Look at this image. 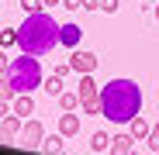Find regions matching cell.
Returning a JSON list of instances; mask_svg holds the SVG:
<instances>
[{
    "label": "cell",
    "mask_w": 159,
    "mask_h": 155,
    "mask_svg": "<svg viewBox=\"0 0 159 155\" xmlns=\"http://www.w3.org/2000/svg\"><path fill=\"white\" fill-rule=\"evenodd\" d=\"M142 110V86L135 80H111L100 86V114L111 124H128Z\"/></svg>",
    "instance_id": "6da1fadb"
},
{
    "label": "cell",
    "mask_w": 159,
    "mask_h": 155,
    "mask_svg": "<svg viewBox=\"0 0 159 155\" xmlns=\"http://www.w3.org/2000/svg\"><path fill=\"white\" fill-rule=\"evenodd\" d=\"M59 45V21L52 17L48 11L28 14L21 21V31H17V48L21 52H31V55H48L52 48Z\"/></svg>",
    "instance_id": "7a4b0ae2"
},
{
    "label": "cell",
    "mask_w": 159,
    "mask_h": 155,
    "mask_svg": "<svg viewBox=\"0 0 159 155\" xmlns=\"http://www.w3.org/2000/svg\"><path fill=\"white\" fill-rule=\"evenodd\" d=\"M7 80L17 93H35L42 86V66H38V55H31V52H21L17 59L7 62Z\"/></svg>",
    "instance_id": "3957f363"
},
{
    "label": "cell",
    "mask_w": 159,
    "mask_h": 155,
    "mask_svg": "<svg viewBox=\"0 0 159 155\" xmlns=\"http://www.w3.org/2000/svg\"><path fill=\"white\" fill-rule=\"evenodd\" d=\"M42 138H45V124L35 121V117H24V127L17 135V145L21 148H42Z\"/></svg>",
    "instance_id": "277c9868"
},
{
    "label": "cell",
    "mask_w": 159,
    "mask_h": 155,
    "mask_svg": "<svg viewBox=\"0 0 159 155\" xmlns=\"http://www.w3.org/2000/svg\"><path fill=\"white\" fill-rule=\"evenodd\" d=\"M97 55L93 52H83V48H73V55H69V66H73V72H93L97 69Z\"/></svg>",
    "instance_id": "5b68a950"
},
{
    "label": "cell",
    "mask_w": 159,
    "mask_h": 155,
    "mask_svg": "<svg viewBox=\"0 0 159 155\" xmlns=\"http://www.w3.org/2000/svg\"><path fill=\"white\" fill-rule=\"evenodd\" d=\"M80 38H83V28H80L76 21L59 24V45H66V48L73 52V48H80Z\"/></svg>",
    "instance_id": "8992f818"
},
{
    "label": "cell",
    "mask_w": 159,
    "mask_h": 155,
    "mask_svg": "<svg viewBox=\"0 0 159 155\" xmlns=\"http://www.w3.org/2000/svg\"><path fill=\"white\" fill-rule=\"evenodd\" d=\"M80 100H90V97H100V83L93 80V72H80V86H76Z\"/></svg>",
    "instance_id": "52a82bcc"
},
{
    "label": "cell",
    "mask_w": 159,
    "mask_h": 155,
    "mask_svg": "<svg viewBox=\"0 0 159 155\" xmlns=\"http://www.w3.org/2000/svg\"><path fill=\"white\" fill-rule=\"evenodd\" d=\"M59 135H62V138H76V135H80V117H76L73 110H62V114H59Z\"/></svg>",
    "instance_id": "ba28073f"
},
{
    "label": "cell",
    "mask_w": 159,
    "mask_h": 155,
    "mask_svg": "<svg viewBox=\"0 0 159 155\" xmlns=\"http://www.w3.org/2000/svg\"><path fill=\"white\" fill-rule=\"evenodd\" d=\"M11 110H14L17 117H31V114H35V100H31V93H14Z\"/></svg>",
    "instance_id": "9c48e42d"
},
{
    "label": "cell",
    "mask_w": 159,
    "mask_h": 155,
    "mask_svg": "<svg viewBox=\"0 0 159 155\" xmlns=\"http://www.w3.org/2000/svg\"><path fill=\"white\" fill-rule=\"evenodd\" d=\"M0 127H4V131H7V135H11L14 141H17V135H21V127H24V117H17L14 110H7L4 117H0Z\"/></svg>",
    "instance_id": "30bf717a"
},
{
    "label": "cell",
    "mask_w": 159,
    "mask_h": 155,
    "mask_svg": "<svg viewBox=\"0 0 159 155\" xmlns=\"http://www.w3.org/2000/svg\"><path fill=\"white\" fill-rule=\"evenodd\" d=\"M149 127H152V124H149L142 114H135V117L128 121V131H131V138H135V141H145V138H149Z\"/></svg>",
    "instance_id": "8fae6325"
},
{
    "label": "cell",
    "mask_w": 159,
    "mask_h": 155,
    "mask_svg": "<svg viewBox=\"0 0 159 155\" xmlns=\"http://www.w3.org/2000/svg\"><path fill=\"white\" fill-rule=\"evenodd\" d=\"M131 145H135L131 131H128V135H111V148H107V152H114V155H128Z\"/></svg>",
    "instance_id": "7c38bea8"
},
{
    "label": "cell",
    "mask_w": 159,
    "mask_h": 155,
    "mask_svg": "<svg viewBox=\"0 0 159 155\" xmlns=\"http://www.w3.org/2000/svg\"><path fill=\"white\" fill-rule=\"evenodd\" d=\"M62 148H66V138H62L59 131H56V135H45V138H42V152H52V155H56V152H62Z\"/></svg>",
    "instance_id": "4fadbf2b"
},
{
    "label": "cell",
    "mask_w": 159,
    "mask_h": 155,
    "mask_svg": "<svg viewBox=\"0 0 159 155\" xmlns=\"http://www.w3.org/2000/svg\"><path fill=\"white\" fill-rule=\"evenodd\" d=\"M111 148V135L107 131H93V138H90V152H107Z\"/></svg>",
    "instance_id": "5bb4252c"
},
{
    "label": "cell",
    "mask_w": 159,
    "mask_h": 155,
    "mask_svg": "<svg viewBox=\"0 0 159 155\" xmlns=\"http://www.w3.org/2000/svg\"><path fill=\"white\" fill-rule=\"evenodd\" d=\"M42 90H45L48 97H59V93H62V76H56V72H52L48 80H42Z\"/></svg>",
    "instance_id": "9a60e30c"
},
{
    "label": "cell",
    "mask_w": 159,
    "mask_h": 155,
    "mask_svg": "<svg viewBox=\"0 0 159 155\" xmlns=\"http://www.w3.org/2000/svg\"><path fill=\"white\" fill-rule=\"evenodd\" d=\"M56 100H59V110H76V107H80V93H66V90H62Z\"/></svg>",
    "instance_id": "2e32d148"
},
{
    "label": "cell",
    "mask_w": 159,
    "mask_h": 155,
    "mask_svg": "<svg viewBox=\"0 0 159 155\" xmlns=\"http://www.w3.org/2000/svg\"><path fill=\"white\" fill-rule=\"evenodd\" d=\"M11 45H17V28H4L0 31V48H11Z\"/></svg>",
    "instance_id": "e0dca14e"
},
{
    "label": "cell",
    "mask_w": 159,
    "mask_h": 155,
    "mask_svg": "<svg viewBox=\"0 0 159 155\" xmlns=\"http://www.w3.org/2000/svg\"><path fill=\"white\" fill-rule=\"evenodd\" d=\"M14 86H11V80H7V72H0V97H4V100H14Z\"/></svg>",
    "instance_id": "ac0fdd59"
},
{
    "label": "cell",
    "mask_w": 159,
    "mask_h": 155,
    "mask_svg": "<svg viewBox=\"0 0 159 155\" xmlns=\"http://www.w3.org/2000/svg\"><path fill=\"white\" fill-rule=\"evenodd\" d=\"M83 114H100V97H90V100H80Z\"/></svg>",
    "instance_id": "d6986e66"
},
{
    "label": "cell",
    "mask_w": 159,
    "mask_h": 155,
    "mask_svg": "<svg viewBox=\"0 0 159 155\" xmlns=\"http://www.w3.org/2000/svg\"><path fill=\"white\" fill-rule=\"evenodd\" d=\"M21 7H24V14H38V11H48L42 0H21Z\"/></svg>",
    "instance_id": "ffe728a7"
},
{
    "label": "cell",
    "mask_w": 159,
    "mask_h": 155,
    "mask_svg": "<svg viewBox=\"0 0 159 155\" xmlns=\"http://www.w3.org/2000/svg\"><path fill=\"white\" fill-rule=\"evenodd\" d=\"M145 141H149V148H152V152H159V124H152V127H149V138H145Z\"/></svg>",
    "instance_id": "44dd1931"
},
{
    "label": "cell",
    "mask_w": 159,
    "mask_h": 155,
    "mask_svg": "<svg viewBox=\"0 0 159 155\" xmlns=\"http://www.w3.org/2000/svg\"><path fill=\"white\" fill-rule=\"evenodd\" d=\"M118 7H121V0H100V11L104 14H114Z\"/></svg>",
    "instance_id": "7402d4cb"
},
{
    "label": "cell",
    "mask_w": 159,
    "mask_h": 155,
    "mask_svg": "<svg viewBox=\"0 0 159 155\" xmlns=\"http://www.w3.org/2000/svg\"><path fill=\"white\" fill-rule=\"evenodd\" d=\"M52 72H56V76H62V80H66V76L73 72V66H69V62H56V69H52Z\"/></svg>",
    "instance_id": "603a6c76"
},
{
    "label": "cell",
    "mask_w": 159,
    "mask_h": 155,
    "mask_svg": "<svg viewBox=\"0 0 159 155\" xmlns=\"http://www.w3.org/2000/svg\"><path fill=\"white\" fill-rule=\"evenodd\" d=\"M59 7H66V11H80V7H83V0H62Z\"/></svg>",
    "instance_id": "cb8c5ba5"
},
{
    "label": "cell",
    "mask_w": 159,
    "mask_h": 155,
    "mask_svg": "<svg viewBox=\"0 0 159 155\" xmlns=\"http://www.w3.org/2000/svg\"><path fill=\"white\" fill-rule=\"evenodd\" d=\"M0 145H17V141H14V138H11V135L4 131V127H0Z\"/></svg>",
    "instance_id": "d4e9b609"
},
{
    "label": "cell",
    "mask_w": 159,
    "mask_h": 155,
    "mask_svg": "<svg viewBox=\"0 0 159 155\" xmlns=\"http://www.w3.org/2000/svg\"><path fill=\"white\" fill-rule=\"evenodd\" d=\"M83 11H100V0H83Z\"/></svg>",
    "instance_id": "484cf974"
},
{
    "label": "cell",
    "mask_w": 159,
    "mask_h": 155,
    "mask_svg": "<svg viewBox=\"0 0 159 155\" xmlns=\"http://www.w3.org/2000/svg\"><path fill=\"white\" fill-rule=\"evenodd\" d=\"M7 110H11V100H4V97H0V117H4Z\"/></svg>",
    "instance_id": "4316f807"
},
{
    "label": "cell",
    "mask_w": 159,
    "mask_h": 155,
    "mask_svg": "<svg viewBox=\"0 0 159 155\" xmlns=\"http://www.w3.org/2000/svg\"><path fill=\"white\" fill-rule=\"evenodd\" d=\"M7 62H11V59H7V52H0V72H7Z\"/></svg>",
    "instance_id": "83f0119b"
},
{
    "label": "cell",
    "mask_w": 159,
    "mask_h": 155,
    "mask_svg": "<svg viewBox=\"0 0 159 155\" xmlns=\"http://www.w3.org/2000/svg\"><path fill=\"white\" fill-rule=\"evenodd\" d=\"M42 4H45V7H56V4H62V0H42Z\"/></svg>",
    "instance_id": "f1b7e54d"
},
{
    "label": "cell",
    "mask_w": 159,
    "mask_h": 155,
    "mask_svg": "<svg viewBox=\"0 0 159 155\" xmlns=\"http://www.w3.org/2000/svg\"><path fill=\"white\" fill-rule=\"evenodd\" d=\"M152 14H156V21H159V4H156V7H152Z\"/></svg>",
    "instance_id": "f546056e"
}]
</instances>
